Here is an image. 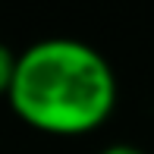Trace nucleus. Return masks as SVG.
Listing matches in <instances>:
<instances>
[{
    "mask_svg": "<svg viewBox=\"0 0 154 154\" xmlns=\"http://www.w3.org/2000/svg\"><path fill=\"white\" fill-rule=\"evenodd\" d=\"M10 107L47 135H85L116 107V75L101 51L75 38H47L19 54Z\"/></svg>",
    "mask_w": 154,
    "mask_h": 154,
    "instance_id": "f257e3e1",
    "label": "nucleus"
},
{
    "mask_svg": "<svg viewBox=\"0 0 154 154\" xmlns=\"http://www.w3.org/2000/svg\"><path fill=\"white\" fill-rule=\"evenodd\" d=\"M16 54L10 51V47L0 41V94H6L10 91V85H13V75H16Z\"/></svg>",
    "mask_w": 154,
    "mask_h": 154,
    "instance_id": "f03ea898",
    "label": "nucleus"
},
{
    "mask_svg": "<svg viewBox=\"0 0 154 154\" xmlns=\"http://www.w3.org/2000/svg\"><path fill=\"white\" fill-rule=\"evenodd\" d=\"M101 154H148V151L135 148V145H107Z\"/></svg>",
    "mask_w": 154,
    "mask_h": 154,
    "instance_id": "7ed1b4c3",
    "label": "nucleus"
}]
</instances>
